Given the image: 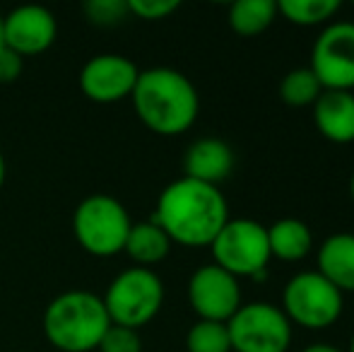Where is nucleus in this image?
<instances>
[{
  "label": "nucleus",
  "mask_w": 354,
  "mask_h": 352,
  "mask_svg": "<svg viewBox=\"0 0 354 352\" xmlns=\"http://www.w3.org/2000/svg\"><path fill=\"white\" fill-rule=\"evenodd\" d=\"M152 222H157L171 244L210 246L229 222V203L219 186L181 176L171 181L157 198Z\"/></svg>",
  "instance_id": "obj_1"
},
{
  "label": "nucleus",
  "mask_w": 354,
  "mask_h": 352,
  "mask_svg": "<svg viewBox=\"0 0 354 352\" xmlns=\"http://www.w3.org/2000/svg\"><path fill=\"white\" fill-rule=\"evenodd\" d=\"M131 102L142 126L164 138L191 131L201 113L196 85L174 68L140 71Z\"/></svg>",
  "instance_id": "obj_2"
},
{
  "label": "nucleus",
  "mask_w": 354,
  "mask_h": 352,
  "mask_svg": "<svg viewBox=\"0 0 354 352\" xmlns=\"http://www.w3.org/2000/svg\"><path fill=\"white\" fill-rule=\"evenodd\" d=\"M41 326L56 350L92 352L111 328V319L99 295L89 290H66L46 306Z\"/></svg>",
  "instance_id": "obj_3"
},
{
  "label": "nucleus",
  "mask_w": 354,
  "mask_h": 352,
  "mask_svg": "<svg viewBox=\"0 0 354 352\" xmlns=\"http://www.w3.org/2000/svg\"><path fill=\"white\" fill-rule=\"evenodd\" d=\"M133 220L126 205L109 193H92L73 212V234L94 259H111L126 246Z\"/></svg>",
  "instance_id": "obj_4"
},
{
  "label": "nucleus",
  "mask_w": 354,
  "mask_h": 352,
  "mask_svg": "<svg viewBox=\"0 0 354 352\" xmlns=\"http://www.w3.org/2000/svg\"><path fill=\"white\" fill-rule=\"evenodd\" d=\"M113 326L142 328L159 314L164 304V282L149 268L131 266L121 270L102 297Z\"/></svg>",
  "instance_id": "obj_5"
},
{
  "label": "nucleus",
  "mask_w": 354,
  "mask_h": 352,
  "mask_svg": "<svg viewBox=\"0 0 354 352\" xmlns=\"http://www.w3.org/2000/svg\"><path fill=\"white\" fill-rule=\"evenodd\" d=\"M342 306L345 295L337 287H333L318 270H304L284 285L280 309L289 324L308 331H323L340 319Z\"/></svg>",
  "instance_id": "obj_6"
},
{
  "label": "nucleus",
  "mask_w": 354,
  "mask_h": 352,
  "mask_svg": "<svg viewBox=\"0 0 354 352\" xmlns=\"http://www.w3.org/2000/svg\"><path fill=\"white\" fill-rule=\"evenodd\" d=\"M212 263L234 277H261L272 261L268 246V227L248 217H229L227 225L219 230L210 244Z\"/></svg>",
  "instance_id": "obj_7"
},
{
  "label": "nucleus",
  "mask_w": 354,
  "mask_h": 352,
  "mask_svg": "<svg viewBox=\"0 0 354 352\" xmlns=\"http://www.w3.org/2000/svg\"><path fill=\"white\" fill-rule=\"evenodd\" d=\"M232 352H287L292 324L280 306L270 302H248L227 321Z\"/></svg>",
  "instance_id": "obj_8"
},
{
  "label": "nucleus",
  "mask_w": 354,
  "mask_h": 352,
  "mask_svg": "<svg viewBox=\"0 0 354 352\" xmlns=\"http://www.w3.org/2000/svg\"><path fill=\"white\" fill-rule=\"evenodd\" d=\"M313 75L323 89L354 92V22H330L311 48Z\"/></svg>",
  "instance_id": "obj_9"
},
{
  "label": "nucleus",
  "mask_w": 354,
  "mask_h": 352,
  "mask_svg": "<svg viewBox=\"0 0 354 352\" xmlns=\"http://www.w3.org/2000/svg\"><path fill=\"white\" fill-rule=\"evenodd\" d=\"M188 304L201 321H219L227 324L239 311L241 302V285L239 277L222 270L214 263L196 268L188 280Z\"/></svg>",
  "instance_id": "obj_10"
},
{
  "label": "nucleus",
  "mask_w": 354,
  "mask_h": 352,
  "mask_svg": "<svg viewBox=\"0 0 354 352\" xmlns=\"http://www.w3.org/2000/svg\"><path fill=\"white\" fill-rule=\"evenodd\" d=\"M138 66L121 53L92 56L80 71V89L94 104H116L131 99L138 82Z\"/></svg>",
  "instance_id": "obj_11"
},
{
  "label": "nucleus",
  "mask_w": 354,
  "mask_h": 352,
  "mask_svg": "<svg viewBox=\"0 0 354 352\" xmlns=\"http://www.w3.org/2000/svg\"><path fill=\"white\" fill-rule=\"evenodd\" d=\"M58 37L53 12L41 5H19L3 17V44L22 58L48 51Z\"/></svg>",
  "instance_id": "obj_12"
},
{
  "label": "nucleus",
  "mask_w": 354,
  "mask_h": 352,
  "mask_svg": "<svg viewBox=\"0 0 354 352\" xmlns=\"http://www.w3.org/2000/svg\"><path fill=\"white\" fill-rule=\"evenodd\" d=\"M311 109L313 123L326 140L335 145L354 142V92L323 89Z\"/></svg>",
  "instance_id": "obj_13"
},
{
  "label": "nucleus",
  "mask_w": 354,
  "mask_h": 352,
  "mask_svg": "<svg viewBox=\"0 0 354 352\" xmlns=\"http://www.w3.org/2000/svg\"><path fill=\"white\" fill-rule=\"evenodd\" d=\"M234 169V152L219 138H201L183 155V176L219 186Z\"/></svg>",
  "instance_id": "obj_14"
},
{
  "label": "nucleus",
  "mask_w": 354,
  "mask_h": 352,
  "mask_svg": "<svg viewBox=\"0 0 354 352\" xmlns=\"http://www.w3.org/2000/svg\"><path fill=\"white\" fill-rule=\"evenodd\" d=\"M318 272L333 287L345 295H354V234L337 232L330 234L318 249Z\"/></svg>",
  "instance_id": "obj_15"
},
{
  "label": "nucleus",
  "mask_w": 354,
  "mask_h": 352,
  "mask_svg": "<svg viewBox=\"0 0 354 352\" xmlns=\"http://www.w3.org/2000/svg\"><path fill=\"white\" fill-rule=\"evenodd\" d=\"M268 246L272 259L297 263L313 251V232L297 217H282L268 227Z\"/></svg>",
  "instance_id": "obj_16"
},
{
  "label": "nucleus",
  "mask_w": 354,
  "mask_h": 352,
  "mask_svg": "<svg viewBox=\"0 0 354 352\" xmlns=\"http://www.w3.org/2000/svg\"><path fill=\"white\" fill-rule=\"evenodd\" d=\"M171 239L167 237V232L152 220L145 222H133L131 232L123 251L128 254V259L133 261L138 268H149L162 263L169 254H171Z\"/></svg>",
  "instance_id": "obj_17"
},
{
  "label": "nucleus",
  "mask_w": 354,
  "mask_h": 352,
  "mask_svg": "<svg viewBox=\"0 0 354 352\" xmlns=\"http://www.w3.org/2000/svg\"><path fill=\"white\" fill-rule=\"evenodd\" d=\"M275 0H236L229 8V27L239 37H258L277 19Z\"/></svg>",
  "instance_id": "obj_18"
},
{
  "label": "nucleus",
  "mask_w": 354,
  "mask_h": 352,
  "mask_svg": "<svg viewBox=\"0 0 354 352\" xmlns=\"http://www.w3.org/2000/svg\"><path fill=\"white\" fill-rule=\"evenodd\" d=\"M277 12L294 27H318L330 24V19L340 12L337 0H282L277 3Z\"/></svg>",
  "instance_id": "obj_19"
},
{
  "label": "nucleus",
  "mask_w": 354,
  "mask_h": 352,
  "mask_svg": "<svg viewBox=\"0 0 354 352\" xmlns=\"http://www.w3.org/2000/svg\"><path fill=\"white\" fill-rule=\"evenodd\" d=\"M323 87L318 82V77L313 75L311 68H294L280 82V99L287 106L294 109H304V106H313L316 99L321 97Z\"/></svg>",
  "instance_id": "obj_20"
},
{
  "label": "nucleus",
  "mask_w": 354,
  "mask_h": 352,
  "mask_svg": "<svg viewBox=\"0 0 354 352\" xmlns=\"http://www.w3.org/2000/svg\"><path fill=\"white\" fill-rule=\"evenodd\" d=\"M186 350L188 352H232V340H229L227 324L198 319L186 333Z\"/></svg>",
  "instance_id": "obj_21"
},
{
  "label": "nucleus",
  "mask_w": 354,
  "mask_h": 352,
  "mask_svg": "<svg viewBox=\"0 0 354 352\" xmlns=\"http://www.w3.org/2000/svg\"><path fill=\"white\" fill-rule=\"evenodd\" d=\"M84 15L92 24L99 27H116L128 17V3L126 0H89L84 5Z\"/></svg>",
  "instance_id": "obj_22"
},
{
  "label": "nucleus",
  "mask_w": 354,
  "mask_h": 352,
  "mask_svg": "<svg viewBox=\"0 0 354 352\" xmlns=\"http://www.w3.org/2000/svg\"><path fill=\"white\" fill-rule=\"evenodd\" d=\"M99 352H142V338L138 331L113 326L106 331V335L99 343Z\"/></svg>",
  "instance_id": "obj_23"
},
{
  "label": "nucleus",
  "mask_w": 354,
  "mask_h": 352,
  "mask_svg": "<svg viewBox=\"0 0 354 352\" xmlns=\"http://www.w3.org/2000/svg\"><path fill=\"white\" fill-rule=\"evenodd\" d=\"M128 12L145 22H159L167 19L169 15H174L178 10L176 0H126Z\"/></svg>",
  "instance_id": "obj_24"
},
{
  "label": "nucleus",
  "mask_w": 354,
  "mask_h": 352,
  "mask_svg": "<svg viewBox=\"0 0 354 352\" xmlns=\"http://www.w3.org/2000/svg\"><path fill=\"white\" fill-rule=\"evenodd\" d=\"M24 71V58L3 44L0 46V82H15Z\"/></svg>",
  "instance_id": "obj_25"
},
{
  "label": "nucleus",
  "mask_w": 354,
  "mask_h": 352,
  "mask_svg": "<svg viewBox=\"0 0 354 352\" xmlns=\"http://www.w3.org/2000/svg\"><path fill=\"white\" fill-rule=\"evenodd\" d=\"M301 352H342V350L330 343H313V345H308V348H304Z\"/></svg>",
  "instance_id": "obj_26"
},
{
  "label": "nucleus",
  "mask_w": 354,
  "mask_h": 352,
  "mask_svg": "<svg viewBox=\"0 0 354 352\" xmlns=\"http://www.w3.org/2000/svg\"><path fill=\"white\" fill-rule=\"evenodd\" d=\"M5 176H8V165H5V155L0 152V188L5 183Z\"/></svg>",
  "instance_id": "obj_27"
},
{
  "label": "nucleus",
  "mask_w": 354,
  "mask_h": 352,
  "mask_svg": "<svg viewBox=\"0 0 354 352\" xmlns=\"http://www.w3.org/2000/svg\"><path fill=\"white\" fill-rule=\"evenodd\" d=\"M350 198L354 201V172H352V176H350Z\"/></svg>",
  "instance_id": "obj_28"
},
{
  "label": "nucleus",
  "mask_w": 354,
  "mask_h": 352,
  "mask_svg": "<svg viewBox=\"0 0 354 352\" xmlns=\"http://www.w3.org/2000/svg\"><path fill=\"white\" fill-rule=\"evenodd\" d=\"M0 46H3V15H0Z\"/></svg>",
  "instance_id": "obj_29"
},
{
  "label": "nucleus",
  "mask_w": 354,
  "mask_h": 352,
  "mask_svg": "<svg viewBox=\"0 0 354 352\" xmlns=\"http://www.w3.org/2000/svg\"><path fill=\"white\" fill-rule=\"evenodd\" d=\"M347 352H354V333H352V338H350V348H347Z\"/></svg>",
  "instance_id": "obj_30"
}]
</instances>
